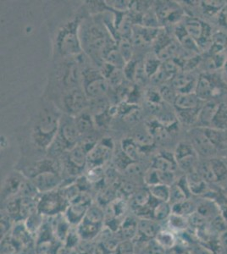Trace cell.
<instances>
[{
	"instance_id": "12",
	"label": "cell",
	"mask_w": 227,
	"mask_h": 254,
	"mask_svg": "<svg viewBox=\"0 0 227 254\" xmlns=\"http://www.w3.org/2000/svg\"><path fill=\"white\" fill-rule=\"evenodd\" d=\"M32 181L35 188L42 193L52 191L61 184V177L58 171H45L33 176Z\"/></svg>"
},
{
	"instance_id": "31",
	"label": "cell",
	"mask_w": 227,
	"mask_h": 254,
	"mask_svg": "<svg viewBox=\"0 0 227 254\" xmlns=\"http://www.w3.org/2000/svg\"><path fill=\"white\" fill-rule=\"evenodd\" d=\"M117 48L126 62L133 60V47L131 38H121L117 41Z\"/></svg>"
},
{
	"instance_id": "8",
	"label": "cell",
	"mask_w": 227,
	"mask_h": 254,
	"mask_svg": "<svg viewBox=\"0 0 227 254\" xmlns=\"http://www.w3.org/2000/svg\"><path fill=\"white\" fill-rule=\"evenodd\" d=\"M176 164L181 170L187 173L196 171L199 166V154L190 142H179L175 152Z\"/></svg>"
},
{
	"instance_id": "36",
	"label": "cell",
	"mask_w": 227,
	"mask_h": 254,
	"mask_svg": "<svg viewBox=\"0 0 227 254\" xmlns=\"http://www.w3.org/2000/svg\"><path fill=\"white\" fill-rule=\"evenodd\" d=\"M220 208V216L222 218L225 224H227V203L219 206Z\"/></svg>"
},
{
	"instance_id": "24",
	"label": "cell",
	"mask_w": 227,
	"mask_h": 254,
	"mask_svg": "<svg viewBox=\"0 0 227 254\" xmlns=\"http://www.w3.org/2000/svg\"><path fill=\"white\" fill-rule=\"evenodd\" d=\"M154 240L156 243L159 244L162 248L166 249L167 251L174 249L176 245L175 235L170 230H159Z\"/></svg>"
},
{
	"instance_id": "34",
	"label": "cell",
	"mask_w": 227,
	"mask_h": 254,
	"mask_svg": "<svg viewBox=\"0 0 227 254\" xmlns=\"http://www.w3.org/2000/svg\"><path fill=\"white\" fill-rule=\"evenodd\" d=\"M117 254H134V247H133V243H129V242L121 243L117 249Z\"/></svg>"
},
{
	"instance_id": "14",
	"label": "cell",
	"mask_w": 227,
	"mask_h": 254,
	"mask_svg": "<svg viewBox=\"0 0 227 254\" xmlns=\"http://www.w3.org/2000/svg\"><path fill=\"white\" fill-rule=\"evenodd\" d=\"M198 80L199 77H196L193 73L181 71L175 76H173L170 81V83L178 94L192 93L195 92Z\"/></svg>"
},
{
	"instance_id": "10",
	"label": "cell",
	"mask_w": 227,
	"mask_h": 254,
	"mask_svg": "<svg viewBox=\"0 0 227 254\" xmlns=\"http://www.w3.org/2000/svg\"><path fill=\"white\" fill-rule=\"evenodd\" d=\"M114 151V142L111 138H103L97 142L88 153L87 164L93 168L100 167L109 161Z\"/></svg>"
},
{
	"instance_id": "19",
	"label": "cell",
	"mask_w": 227,
	"mask_h": 254,
	"mask_svg": "<svg viewBox=\"0 0 227 254\" xmlns=\"http://www.w3.org/2000/svg\"><path fill=\"white\" fill-rule=\"evenodd\" d=\"M218 106L219 103H216L215 100L205 102L199 112L195 127H210Z\"/></svg>"
},
{
	"instance_id": "2",
	"label": "cell",
	"mask_w": 227,
	"mask_h": 254,
	"mask_svg": "<svg viewBox=\"0 0 227 254\" xmlns=\"http://www.w3.org/2000/svg\"><path fill=\"white\" fill-rule=\"evenodd\" d=\"M61 116L57 109L52 108H44L36 116L31 137L38 150L48 151L57 135Z\"/></svg>"
},
{
	"instance_id": "15",
	"label": "cell",
	"mask_w": 227,
	"mask_h": 254,
	"mask_svg": "<svg viewBox=\"0 0 227 254\" xmlns=\"http://www.w3.org/2000/svg\"><path fill=\"white\" fill-rule=\"evenodd\" d=\"M38 210L41 213L47 215L50 214H57L61 211L64 210L63 196H60L59 194L52 193L49 191L44 193L42 199L38 202Z\"/></svg>"
},
{
	"instance_id": "4",
	"label": "cell",
	"mask_w": 227,
	"mask_h": 254,
	"mask_svg": "<svg viewBox=\"0 0 227 254\" xmlns=\"http://www.w3.org/2000/svg\"><path fill=\"white\" fill-rule=\"evenodd\" d=\"M82 88L87 98L92 100L105 97L109 93L110 86L99 69L86 67L82 69Z\"/></svg>"
},
{
	"instance_id": "16",
	"label": "cell",
	"mask_w": 227,
	"mask_h": 254,
	"mask_svg": "<svg viewBox=\"0 0 227 254\" xmlns=\"http://www.w3.org/2000/svg\"><path fill=\"white\" fill-rule=\"evenodd\" d=\"M162 3L156 4V15L158 16L160 24L175 23L178 22L181 18V9H179L178 4L173 2H161Z\"/></svg>"
},
{
	"instance_id": "26",
	"label": "cell",
	"mask_w": 227,
	"mask_h": 254,
	"mask_svg": "<svg viewBox=\"0 0 227 254\" xmlns=\"http://www.w3.org/2000/svg\"><path fill=\"white\" fill-rule=\"evenodd\" d=\"M159 229L158 228V225H156L154 220L144 219L138 223V234L141 235L143 237L154 239Z\"/></svg>"
},
{
	"instance_id": "35",
	"label": "cell",
	"mask_w": 227,
	"mask_h": 254,
	"mask_svg": "<svg viewBox=\"0 0 227 254\" xmlns=\"http://www.w3.org/2000/svg\"><path fill=\"white\" fill-rule=\"evenodd\" d=\"M219 24L227 29V3L218 15Z\"/></svg>"
},
{
	"instance_id": "6",
	"label": "cell",
	"mask_w": 227,
	"mask_h": 254,
	"mask_svg": "<svg viewBox=\"0 0 227 254\" xmlns=\"http://www.w3.org/2000/svg\"><path fill=\"white\" fill-rule=\"evenodd\" d=\"M205 159L197 168V171L205 182L217 183L227 179V165L223 160L216 158Z\"/></svg>"
},
{
	"instance_id": "3",
	"label": "cell",
	"mask_w": 227,
	"mask_h": 254,
	"mask_svg": "<svg viewBox=\"0 0 227 254\" xmlns=\"http://www.w3.org/2000/svg\"><path fill=\"white\" fill-rule=\"evenodd\" d=\"M80 22L78 19L70 20L56 32L55 45L61 58H76L83 53L80 38Z\"/></svg>"
},
{
	"instance_id": "27",
	"label": "cell",
	"mask_w": 227,
	"mask_h": 254,
	"mask_svg": "<svg viewBox=\"0 0 227 254\" xmlns=\"http://www.w3.org/2000/svg\"><path fill=\"white\" fill-rule=\"evenodd\" d=\"M149 191L152 198L158 202H169L170 196V187L165 184H157L149 188Z\"/></svg>"
},
{
	"instance_id": "33",
	"label": "cell",
	"mask_w": 227,
	"mask_h": 254,
	"mask_svg": "<svg viewBox=\"0 0 227 254\" xmlns=\"http://www.w3.org/2000/svg\"><path fill=\"white\" fill-rule=\"evenodd\" d=\"M158 91H159L162 99L164 103L169 104L170 105L174 104V102L178 95V93H176V91L173 88L170 82L169 83L167 82L160 87H158Z\"/></svg>"
},
{
	"instance_id": "11",
	"label": "cell",
	"mask_w": 227,
	"mask_h": 254,
	"mask_svg": "<svg viewBox=\"0 0 227 254\" xmlns=\"http://www.w3.org/2000/svg\"><path fill=\"white\" fill-rule=\"evenodd\" d=\"M27 179L28 178H26L20 171L9 174L1 188V199L3 201H6L8 198L11 199L17 194H20Z\"/></svg>"
},
{
	"instance_id": "30",
	"label": "cell",
	"mask_w": 227,
	"mask_h": 254,
	"mask_svg": "<svg viewBox=\"0 0 227 254\" xmlns=\"http://www.w3.org/2000/svg\"><path fill=\"white\" fill-rule=\"evenodd\" d=\"M201 3L199 6L202 10L209 15H218L227 4L225 1H203Z\"/></svg>"
},
{
	"instance_id": "22",
	"label": "cell",
	"mask_w": 227,
	"mask_h": 254,
	"mask_svg": "<svg viewBox=\"0 0 227 254\" xmlns=\"http://www.w3.org/2000/svg\"><path fill=\"white\" fill-rule=\"evenodd\" d=\"M217 130H227V104L220 103L210 126Z\"/></svg>"
},
{
	"instance_id": "1",
	"label": "cell",
	"mask_w": 227,
	"mask_h": 254,
	"mask_svg": "<svg viewBox=\"0 0 227 254\" xmlns=\"http://www.w3.org/2000/svg\"><path fill=\"white\" fill-rule=\"evenodd\" d=\"M80 38L84 52L92 60L101 62H104L102 58L107 49L117 45L103 20L99 22L92 19L80 22Z\"/></svg>"
},
{
	"instance_id": "5",
	"label": "cell",
	"mask_w": 227,
	"mask_h": 254,
	"mask_svg": "<svg viewBox=\"0 0 227 254\" xmlns=\"http://www.w3.org/2000/svg\"><path fill=\"white\" fill-rule=\"evenodd\" d=\"M90 100L84 93L82 87H77L63 93L61 104L65 114L76 116L78 114L87 110Z\"/></svg>"
},
{
	"instance_id": "18",
	"label": "cell",
	"mask_w": 227,
	"mask_h": 254,
	"mask_svg": "<svg viewBox=\"0 0 227 254\" xmlns=\"http://www.w3.org/2000/svg\"><path fill=\"white\" fill-rule=\"evenodd\" d=\"M204 103L198 98L195 93H180L175 98L173 106L175 110H194L201 108Z\"/></svg>"
},
{
	"instance_id": "20",
	"label": "cell",
	"mask_w": 227,
	"mask_h": 254,
	"mask_svg": "<svg viewBox=\"0 0 227 254\" xmlns=\"http://www.w3.org/2000/svg\"><path fill=\"white\" fill-rule=\"evenodd\" d=\"M104 62L111 64L112 66L117 68V69H123L125 65L127 64V62L123 58V56L121 55V53L119 51L117 45L111 47L109 49H107L104 52L102 58Z\"/></svg>"
},
{
	"instance_id": "9",
	"label": "cell",
	"mask_w": 227,
	"mask_h": 254,
	"mask_svg": "<svg viewBox=\"0 0 227 254\" xmlns=\"http://www.w3.org/2000/svg\"><path fill=\"white\" fill-rule=\"evenodd\" d=\"M87 156L88 152L79 142L76 146L65 154L66 160L64 165L67 172L73 176H77L78 174L83 171L84 168L87 165Z\"/></svg>"
},
{
	"instance_id": "21",
	"label": "cell",
	"mask_w": 227,
	"mask_h": 254,
	"mask_svg": "<svg viewBox=\"0 0 227 254\" xmlns=\"http://www.w3.org/2000/svg\"><path fill=\"white\" fill-rule=\"evenodd\" d=\"M87 213V207L84 203L76 202L67 209V220L72 224H80Z\"/></svg>"
},
{
	"instance_id": "28",
	"label": "cell",
	"mask_w": 227,
	"mask_h": 254,
	"mask_svg": "<svg viewBox=\"0 0 227 254\" xmlns=\"http://www.w3.org/2000/svg\"><path fill=\"white\" fill-rule=\"evenodd\" d=\"M121 147L124 153L133 161L137 160L141 154V147L133 138H125L121 142Z\"/></svg>"
},
{
	"instance_id": "7",
	"label": "cell",
	"mask_w": 227,
	"mask_h": 254,
	"mask_svg": "<svg viewBox=\"0 0 227 254\" xmlns=\"http://www.w3.org/2000/svg\"><path fill=\"white\" fill-rule=\"evenodd\" d=\"M189 142L199 156L206 159L215 158L218 152L215 145L208 137L204 127H193L189 130Z\"/></svg>"
},
{
	"instance_id": "32",
	"label": "cell",
	"mask_w": 227,
	"mask_h": 254,
	"mask_svg": "<svg viewBox=\"0 0 227 254\" xmlns=\"http://www.w3.org/2000/svg\"><path fill=\"white\" fill-rule=\"evenodd\" d=\"M168 224L171 231H184L188 225V220H187V217L181 216L172 213L168 219Z\"/></svg>"
},
{
	"instance_id": "25",
	"label": "cell",
	"mask_w": 227,
	"mask_h": 254,
	"mask_svg": "<svg viewBox=\"0 0 227 254\" xmlns=\"http://www.w3.org/2000/svg\"><path fill=\"white\" fill-rule=\"evenodd\" d=\"M171 214L172 207L169 202H158L152 208V218L156 221L168 220Z\"/></svg>"
},
{
	"instance_id": "29",
	"label": "cell",
	"mask_w": 227,
	"mask_h": 254,
	"mask_svg": "<svg viewBox=\"0 0 227 254\" xmlns=\"http://www.w3.org/2000/svg\"><path fill=\"white\" fill-rule=\"evenodd\" d=\"M173 214H178L181 216L187 217V215L193 214L196 211L197 206L191 202L189 199L177 202L171 205Z\"/></svg>"
},
{
	"instance_id": "17",
	"label": "cell",
	"mask_w": 227,
	"mask_h": 254,
	"mask_svg": "<svg viewBox=\"0 0 227 254\" xmlns=\"http://www.w3.org/2000/svg\"><path fill=\"white\" fill-rule=\"evenodd\" d=\"M76 125L78 130L80 132L81 138L86 136H92V133L94 131L96 123L94 118L90 110H84L82 112L78 114L77 116H74Z\"/></svg>"
},
{
	"instance_id": "13",
	"label": "cell",
	"mask_w": 227,
	"mask_h": 254,
	"mask_svg": "<svg viewBox=\"0 0 227 254\" xmlns=\"http://www.w3.org/2000/svg\"><path fill=\"white\" fill-rule=\"evenodd\" d=\"M194 93L202 101H210L212 100V98L221 93V86L217 85L214 80H211L210 76L202 74L199 76Z\"/></svg>"
},
{
	"instance_id": "23",
	"label": "cell",
	"mask_w": 227,
	"mask_h": 254,
	"mask_svg": "<svg viewBox=\"0 0 227 254\" xmlns=\"http://www.w3.org/2000/svg\"><path fill=\"white\" fill-rule=\"evenodd\" d=\"M144 71L148 75V77H152V75H155L158 72V69H160L162 66V61L158 59V56L155 55V53H150L148 54L145 58H144Z\"/></svg>"
}]
</instances>
